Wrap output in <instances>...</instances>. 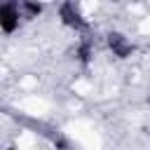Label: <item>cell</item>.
<instances>
[{
	"label": "cell",
	"mask_w": 150,
	"mask_h": 150,
	"mask_svg": "<svg viewBox=\"0 0 150 150\" xmlns=\"http://www.w3.org/2000/svg\"><path fill=\"white\" fill-rule=\"evenodd\" d=\"M108 45H110V49H112L117 56H127V54H131V45H129L127 38L120 35V33H110V35H108Z\"/></svg>",
	"instance_id": "2"
},
{
	"label": "cell",
	"mask_w": 150,
	"mask_h": 150,
	"mask_svg": "<svg viewBox=\"0 0 150 150\" xmlns=\"http://www.w3.org/2000/svg\"><path fill=\"white\" fill-rule=\"evenodd\" d=\"M19 9H26V12L30 14V16H35V14H40V12H42V7H40V5H30V2H26V5H21Z\"/></svg>",
	"instance_id": "4"
},
{
	"label": "cell",
	"mask_w": 150,
	"mask_h": 150,
	"mask_svg": "<svg viewBox=\"0 0 150 150\" xmlns=\"http://www.w3.org/2000/svg\"><path fill=\"white\" fill-rule=\"evenodd\" d=\"M61 16H63V21H66L68 26H75V28H82V26H84L80 12H77L73 5H63V7H61Z\"/></svg>",
	"instance_id": "3"
},
{
	"label": "cell",
	"mask_w": 150,
	"mask_h": 150,
	"mask_svg": "<svg viewBox=\"0 0 150 150\" xmlns=\"http://www.w3.org/2000/svg\"><path fill=\"white\" fill-rule=\"evenodd\" d=\"M0 26L5 30H14L19 26V7L14 2H2L0 5Z\"/></svg>",
	"instance_id": "1"
}]
</instances>
